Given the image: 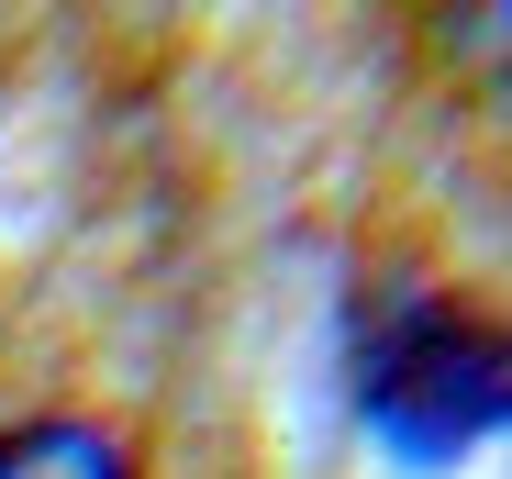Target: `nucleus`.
<instances>
[{"mask_svg":"<svg viewBox=\"0 0 512 479\" xmlns=\"http://www.w3.org/2000/svg\"><path fill=\"white\" fill-rule=\"evenodd\" d=\"M0 479H134V457L78 424V413H45V424H12L0 435Z\"/></svg>","mask_w":512,"mask_h":479,"instance_id":"obj_2","label":"nucleus"},{"mask_svg":"<svg viewBox=\"0 0 512 479\" xmlns=\"http://www.w3.org/2000/svg\"><path fill=\"white\" fill-rule=\"evenodd\" d=\"M368 390H379V413L412 446H457V435H479V424L512 413V346L479 335V324H457V312H423V324L379 357Z\"/></svg>","mask_w":512,"mask_h":479,"instance_id":"obj_1","label":"nucleus"}]
</instances>
